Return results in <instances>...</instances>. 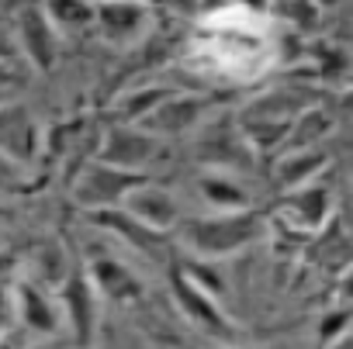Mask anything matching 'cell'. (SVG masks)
<instances>
[{"label":"cell","instance_id":"obj_1","mask_svg":"<svg viewBox=\"0 0 353 349\" xmlns=\"http://www.w3.org/2000/svg\"><path fill=\"white\" fill-rule=\"evenodd\" d=\"M256 222L253 218H225V222H208V225H198L194 229V242L205 249H232L239 242H246L253 235Z\"/></svg>","mask_w":353,"mask_h":349},{"label":"cell","instance_id":"obj_2","mask_svg":"<svg viewBox=\"0 0 353 349\" xmlns=\"http://www.w3.org/2000/svg\"><path fill=\"white\" fill-rule=\"evenodd\" d=\"M128 204H132V211L142 218V222H149L152 229H163V225H170L173 222V201L166 198V194H159V191H142V194H135V198H128Z\"/></svg>","mask_w":353,"mask_h":349},{"label":"cell","instance_id":"obj_3","mask_svg":"<svg viewBox=\"0 0 353 349\" xmlns=\"http://www.w3.org/2000/svg\"><path fill=\"white\" fill-rule=\"evenodd\" d=\"M176 294H181V297H184V304L194 311V318H201V321H208V325H215V328L222 325V321H219V315H215V308H212V304H205L201 297H194V290H191L184 280H176Z\"/></svg>","mask_w":353,"mask_h":349},{"label":"cell","instance_id":"obj_4","mask_svg":"<svg viewBox=\"0 0 353 349\" xmlns=\"http://www.w3.org/2000/svg\"><path fill=\"white\" fill-rule=\"evenodd\" d=\"M28 321H32V325H42V328H52V318H49V308H46L42 301H35L32 294H28Z\"/></svg>","mask_w":353,"mask_h":349}]
</instances>
